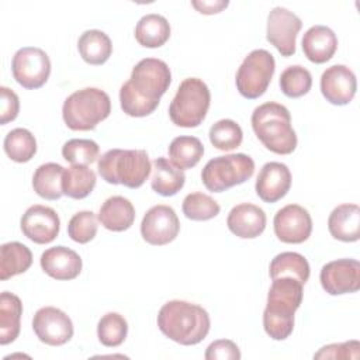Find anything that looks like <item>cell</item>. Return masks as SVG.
I'll use <instances>...</instances> for the list:
<instances>
[{
    "instance_id": "40",
    "label": "cell",
    "mask_w": 360,
    "mask_h": 360,
    "mask_svg": "<svg viewBox=\"0 0 360 360\" xmlns=\"http://www.w3.org/2000/svg\"><path fill=\"white\" fill-rule=\"evenodd\" d=\"M360 343L357 340H349L343 343H332L323 346L314 354V359H359Z\"/></svg>"
},
{
    "instance_id": "11",
    "label": "cell",
    "mask_w": 360,
    "mask_h": 360,
    "mask_svg": "<svg viewBox=\"0 0 360 360\" xmlns=\"http://www.w3.org/2000/svg\"><path fill=\"white\" fill-rule=\"evenodd\" d=\"M302 27V21L285 7H274L267 15V41L283 55L295 53V39Z\"/></svg>"
},
{
    "instance_id": "43",
    "label": "cell",
    "mask_w": 360,
    "mask_h": 360,
    "mask_svg": "<svg viewBox=\"0 0 360 360\" xmlns=\"http://www.w3.org/2000/svg\"><path fill=\"white\" fill-rule=\"evenodd\" d=\"M229 1L226 0H214V1H205V0H193L191 6L200 11L201 14H217L226 8Z\"/></svg>"
},
{
    "instance_id": "5",
    "label": "cell",
    "mask_w": 360,
    "mask_h": 360,
    "mask_svg": "<svg viewBox=\"0 0 360 360\" xmlns=\"http://www.w3.org/2000/svg\"><path fill=\"white\" fill-rule=\"evenodd\" d=\"M97 169L110 184L138 188L148 179L152 165L143 149H110L98 159Z\"/></svg>"
},
{
    "instance_id": "34",
    "label": "cell",
    "mask_w": 360,
    "mask_h": 360,
    "mask_svg": "<svg viewBox=\"0 0 360 360\" xmlns=\"http://www.w3.org/2000/svg\"><path fill=\"white\" fill-rule=\"evenodd\" d=\"M128 333V323L118 312H108L103 315L97 325V336L101 345L107 347L120 346Z\"/></svg>"
},
{
    "instance_id": "4",
    "label": "cell",
    "mask_w": 360,
    "mask_h": 360,
    "mask_svg": "<svg viewBox=\"0 0 360 360\" xmlns=\"http://www.w3.org/2000/svg\"><path fill=\"white\" fill-rule=\"evenodd\" d=\"M252 128L259 141L277 155H288L297 148L291 115L283 104L267 101L252 112Z\"/></svg>"
},
{
    "instance_id": "14",
    "label": "cell",
    "mask_w": 360,
    "mask_h": 360,
    "mask_svg": "<svg viewBox=\"0 0 360 360\" xmlns=\"http://www.w3.org/2000/svg\"><path fill=\"white\" fill-rule=\"evenodd\" d=\"M319 280L330 295L356 292L360 288V263L356 259L332 260L321 269Z\"/></svg>"
},
{
    "instance_id": "36",
    "label": "cell",
    "mask_w": 360,
    "mask_h": 360,
    "mask_svg": "<svg viewBox=\"0 0 360 360\" xmlns=\"http://www.w3.org/2000/svg\"><path fill=\"white\" fill-rule=\"evenodd\" d=\"M210 142L219 150H232L240 146L243 132L233 120H219L210 128Z\"/></svg>"
},
{
    "instance_id": "18",
    "label": "cell",
    "mask_w": 360,
    "mask_h": 360,
    "mask_svg": "<svg viewBox=\"0 0 360 360\" xmlns=\"http://www.w3.org/2000/svg\"><path fill=\"white\" fill-rule=\"evenodd\" d=\"M291 187V173L287 165L269 162L263 165L256 179V194L264 202L281 200Z\"/></svg>"
},
{
    "instance_id": "1",
    "label": "cell",
    "mask_w": 360,
    "mask_h": 360,
    "mask_svg": "<svg viewBox=\"0 0 360 360\" xmlns=\"http://www.w3.org/2000/svg\"><path fill=\"white\" fill-rule=\"evenodd\" d=\"M172 73L166 62L156 58L141 59L132 69L131 77L120 89L122 111L129 117L152 114L160 97L167 91Z\"/></svg>"
},
{
    "instance_id": "16",
    "label": "cell",
    "mask_w": 360,
    "mask_h": 360,
    "mask_svg": "<svg viewBox=\"0 0 360 360\" xmlns=\"http://www.w3.org/2000/svg\"><path fill=\"white\" fill-rule=\"evenodd\" d=\"M273 225L276 236L284 243H302L312 232L311 215L298 204H288L278 210Z\"/></svg>"
},
{
    "instance_id": "21",
    "label": "cell",
    "mask_w": 360,
    "mask_h": 360,
    "mask_svg": "<svg viewBox=\"0 0 360 360\" xmlns=\"http://www.w3.org/2000/svg\"><path fill=\"white\" fill-rule=\"evenodd\" d=\"M338 49L336 34L326 25H314L302 37V51L314 63L328 62Z\"/></svg>"
},
{
    "instance_id": "15",
    "label": "cell",
    "mask_w": 360,
    "mask_h": 360,
    "mask_svg": "<svg viewBox=\"0 0 360 360\" xmlns=\"http://www.w3.org/2000/svg\"><path fill=\"white\" fill-rule=\"evenodd\" d=\"M20 226L24 236L30 240L38 245H45L55 240L59 235L60 221L53 208L35 204L22 214Z\"/></svg>"
},
{
    "instance_id": "38",
    "label": "cell",
    "mask_w": 360,
    "mask_h": 360,
    "mask_svg": "<svg viewBox=\"0 0 360 360\" xmlns=\"http://www.w3.org/2000/svg\"><path fill=\"white\" fill-rule=\"evenodd\" d=\"M100 148L91 139H69L62 146V156L72 165H90L98 156Z\"/></svg>"
},
{
    "instance_id": "24",
    "label": "cell",
    "mask_w": 360,
    "mask_h": 360,
    "mask_svg": "<svg viewBox=\"0 0 360 360\" xmlns=\"http://www.w3.org/2000/svg\"><path fill=\"white\" fill-rule=\"evenodd\" d=\"M186 181V174L181 169L174 166L166 158H156L153 162V174L150 179V187L153 191L163 197H172L177 194Z\"/></svg>"
},
{
    "instance_id": "42",
    "label": "cell",
    "mask_w": 360,
    "mask_h": 360,
    "mask_svg": "<svg viewBox=\"0 0 360 360\" xmlns=\"http://www.w3.org/2000/svg\"><path fill=\"white\" fill-rule=\"evenodd\" d=\"M0 124L6 125L10 121H14L20 111L18 96L8 87H0Z\"/></svg>"
},
{
    "instance_id": "23",
    "label": "cell",
    "mask_w": 360,
    "mask_h": 360,
    "mask_svg": "<svg viewBox=\"0 0 360 360\" xmlns=\"http://www.w3.org/2000/svg\"><path fill=\"white\" fill-rule=\"evenodd\" d=\"M98 221L108 231H127L135 221V208L132 202L122 195L110 197L100 207Z\"/></svg>"
},
{
    "instance_id": "31",
    "label": "cell",
    "mask_w": 360,
    "mask_h": 360,
    "mask_svg": "<svg viewBox=\"0 0 360 360\" xmlns=\"http://www.w3.org/2000/svg\"><path fill=\"white\" fill-rule=\"evenodd\" d=\"M269 273L271 280L278 277H292L305 284L309 278V263L297 252H283L271 260Z\"/></svg>"
},
{
    "instance_id": "41",
    "label": "cell",
    "mask_w": 360,
    "mask_h": 360,
    "mask_svg": "<svg viewBox=\"0 0 360 360\" xmlns=\"http://www.w3.org/2000/svg\"><path fill=\"white\" fill-rule=\"evenodd\" d=\"M204 357L207 360H239L240 350L232 340L219 339L207 347Z\"/></svg>"
},
{
    "instance_id": "29",
    "label": "cell",
    "mask_w": 360,
    "mask_h": 360,
    "mask_svg": "<svg viewBox=\"0 0 360 360\" xmlns=\"http://www.w3.org/2000/svg\"><path fill=\"white\" fill-rule=\"evenodd\" d=\"M63 167L59 163H44L38 166L32 176L34 191L45 200H59L63 195L62 177Z\"/></svg>"
},
{
    "instance_id": "20",
    "label": "cell",
    "mask_w": 360,
    "mask_h": 360,
    "mask_svg": "<svg viewBox=\"0 0 360 360\" xmlns=\"http://www.w3.org/2000/svg\"><path fill=\"white\" fill-rule=\"evenodd\" d=\"M39 263L42 270L55 280H73L82 271L80 256L66 246L46 249L41 255Z\"/></svg>"
},
{
    "instance_id": "7",
    "label": "cell",
    "mask_w": 360,
    "mask_h": 360,
    "mask_svg": "<svg viewBox=\"0 0 360 360\" xmlns=\"http://www.w3.org/2000/svg\"><path fill=\"white\" fill-rule=\"evenodd\" d=\"M210 101V89L201 79H184L169 105V117L177 127H198L208 112Z\"/></svg>"
},
{
    "instance_id": "3",
    "label": "cell",
    "mask_w": 360,
    "mask_h": 360,
    "mask_svg": "<svg viewBox=\"0 0 360 360\" xmlns=\"http://www.w3.org/2000/svg\"><path fill=\"white\" fill-rule=\"evenodd\" d=\"M302 283L292 277H278L267 294L263 328L274 340L287 339L294 329V314L302 301Z\"/></svg>"
},
{
    "instance_id": "30",
    "label": "cell",
    "mask_w": 360,
    "mask_h": 360,
    "mask_svg": "<svg viewBox=\"0 0 360 360\" xmlns=\"http://www.w3.org/2000/svg\"><path fill=\"white\" fill-rule=\"evenodd\" d=\"M96 173L84 165H72L63 170L62 191L66 197L82 200L87 197L96 186Z\"/></svg>"
},
{
    "instance_id": "33",
    "label": "cell",
    "mask_w": 360,
    "mask_h": 360,
    "mask_svg": "<svg viewBox=\"0 0 360 360\" xmlns=\"http://www.w3.org/2000/svg\"><path fill=\"white\" fill-rule=\"evenodd\" d=\"M3 146L6 155L17 163H25L31 160L37 153V141L34 135L25 128L11 129L6 135Z\"/></svg>"
},
{
    "instance_id": "17",
    "label": "cell",
    "mask_w": 360,
    "mask_h": 360,
    "mask_svg": "<svg viewBox=\"0 0 360 360\" xmlns=\"http://www.w3.org/2000/svg\"><path fill=\"white\" fill-rule=\"evenodd\" d=\"M357 89L356 75L345 65H333L321 76V91L326 101L335 105L349 104Z\"/></svg>"
},
{
    "instance_id": "12",
    "label": "cell",
    "mask_w": 360,
    "mask_h": 360,
    "mask_svg": "<svg viewBox=\"0 0 360 360\" xmlns=\"http://www.w3.org/2000/svg\"><path fill=\"white\" fill-rule=\"evenodd\" d=\"M180 231V221L169 205H153L146 211L141 222L143 240L155 246H163L176 239Z\"/></svg>"
},
{
    "instance_id": "32",
    "label": "cell",
    "mask_w": 360,
    "mask_h": 360,
    "mask_svg": "<svg viewBox=\"0 0 360 360\" xmlns=\"http://www.w3.org/2000/svg\"><path fill=\"white\" fill-rule=\"evenodd\" d=\"M204 155V146L195 136H177L169 145L170 162L181 170L194 167Z\"/></svg>"
},
{
    "instance_id": "10",
    "label": "cell",
    "mask_w": 360,
    "mask_h": 360,
    "mask_svg": "<svg viewBox=\"0 0 360 360\" xmlns=\"http://www.w3.org/2000/svg\"><path fill=\"white\" fill-rule=\"evenodd\" d=\"M11 70L20 86L25 89H39L49 79L51 60L41 48L24 46L14 53Z\"/></svg>"
},
{
    "instance_id": "25",
    "label": "cell",
    "mask_w": 360,
    "mask_h": 360,
    "mask_svg": "<svg viewBox=\"0 0 360 360\" xmlns=\"http://www.w3.org/2000/svg\"><path fill=\"white\" fill-rule=\"evenodd\" d=\"M22 315L21 300L8 291L0 295V343L8 345L18 338Z\"/></svg>"
},
{
    "instance_id": "8",
    "label": "cell",
    "mask_w": 360,
    "mask_h": 360,
    "mask_svg": "<svg viewBox=\"0 0 360 360\" xmlns=\"http://www.w3.org/2000/svg\"><path fill=\"white\" fill-rule=\"evenodd\" d=\"M253 172L255 162L250 156L231 153L208 160L201 172V180L207 190L221 193L245 183L253 176Z\"/></svg>"
},
{
    "instance_id": "37",
    "label": "cell",
    "mask_w": 360,
    "mask_h": 360,
    "mask_svg": "<svg viewBox=\"0 0 360 360\" xmlns=\"http://www.w3.org/2000/svg\"><path fill=\"white\" fill-rule=\"evenodd\" d=\"M219 211V204L204 193H190L183 200V214L191 221H208Z\"/></svg>"
},
{
    "instance_id": "27",
    "label": "cell",
    "mask_w": 360,
    "mask_h": 360,
    "mask_svg": "<svg viewBox=\"0 0 360 360\" xmlns=\"http://www.w3.org/2000/svg\"><path fill=\"white\" fill-rule=\"evenodd\" d=\"M77 49L84 62L90 65H103L111 56L112 44L105 32L100 30H87L80 35Z\"/></svg>"
},
{
    "instance_id": "28",
    "label": "cell",
    "mask_w": 360,
    "mask_h": 360,
    "mask_svg": "<svg viewBox=\"0 0 360 360\" xmlns=\"http://www.w3.org/2000/svg\"><path fill=\"white\" fill-rule=\"evenodd\" d=\"M32 264L31 250L20 242H7L0 248V280L21 274Z\"/></svg>"
},
{
    "instance_id": "26",
    "label": "cell",
    "mask_w": 360,
    "mask_h": 360,
    "mask_svg": "<svg viewBox=\"0 0 360 360\" xmlns=\"http://www.w3.org/2000/svg\"><path fill=\"white\" fill-rule=\"evenodd\" d=\"M170 37V24L160 14L143 15L135 27V39L145 48H159Z\"/></svg>"
},
{
    "instance_id": "6",
    "label": "cell",
    "mask_w": 360,
    "mask_h": 360,
    "mask_svg": "<svg viewBox=\"0 0 360 360\" xmlns=\"http://www.w3.org/2000/svg\"><path fill=\"white\" fill-rule=\"evenodd\" d=\"M111 112V101L105 91L86 87L72 93L63 103L62 117L73 131H90Z\"/></svg>"
},
{
    "instance_id": "39",
    "label": "cell",
    "mask_w": 360,
    "mask_h": 360,
    "mask_svg": "<svg viewBox=\"0 0 360 360\" xmlns=\"http://www.w3.org/2000/svg\"><path fill=\"white\" fill-rule=\"evenodd\" d=\"M97 226V219L93 211H79L68 224V235L77 243H87L96 236Z\"/></svg>"
},
{
    "instance_id": "35",
    "label": "cell",
    "mask_w": 360,
    "mask_h": 360,
    "mask_svg": "<svg viewBox=\"0 0 360 360\" xmlns=\"http://www.w3.org/2000/svg\"><path fill=\"white\" fill-rule=\"evenodd\" d=\"M312 86V76L301 65H292L280 75V89L290 98H298L307 94Z\"/></svg>"
},
{
    "instance_id": "19",
    "label": "cell",
    "mask_w": 360,
    "mask_h": 360,
    "mask_svg": "<svg viewBox=\"0 0 360 360\" xmlns=\"http://www.w3.org/2000/svg\"><path fill=\"white\" fill-rule=\"evenodd\" d=\"M226 225L238 238L253 239L263 233L266 228V214L255 204L242 202L229 211Z\"/></svg>"
},
{
    "instance_id": "13",
    "label": "cell",
    "mask_w": 360,
    "mask_h": 360,
    "mask_svg": "<svg viewBox=\"0 0 360 360\" xmlns=\"http://www.w3.org/2000/svg\"><path fill=\"white\" fill-rule=\"evenodd\" d=\"M32 329L37 338L49 346H62L73 336L72 319L59 308H39L32 319Z\"/></svg>"
},
{
    "instance_id": "9",
    "label": "cell",
    "mask_w": 360,
    "mask_h": 360,
    "mask_svg": "<svg viewBox=\"0 0 360 360\" xmlns=\"http://www.w3.org/2000/svg\"><path fill=\"white\" fill-rule=\"evenodd\" d=\"M276 70L273 55L266 49L252 51L236 72V89L249 100L257 98L267 90Z\"/></svg>"
},
{
    "instance_id": "22",
    "label": "cell",
    "mask_w": 360,
    "mask_h": 360,
    "mask_svg": "<svg viewBox=\"0 0 360 360\" xmlns=\"http://www.w3.org/2000/svg\"><path fill=\"white\" fill-rule=\"evenodd\" d=\"M330 235L342 242H356L360 238V208L357 204H340L328 218Z\"/></svg>"
},
{
    "instance_id": "2",
    "label": "cell",
    "mask_w": 360,
    "mask_h": 360,
    "mask_svg": "<svg viewBox=\"0 0 360 360\" xmlns=\"http://www.w3.org/2000/svg\"><path fill=\"white\" fill-rule=\"evenodd\" d=\"M158 326L173 342L191 346L205 339L211 322L208 312L202 307L188 301L173 300L160 308Z\"/></svg>"
}]
</instances>
